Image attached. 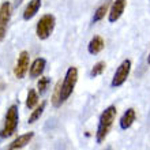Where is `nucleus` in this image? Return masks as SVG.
Wrapping results in <instances>:
<instances>
[{"instance_id": "obj_21", "label": "nucleus", "mask_w": 150, "mask_h": 150, "mask_svg": "<svg viewBox=\"0 0 150 150\" xmlns=\"http://www.w3.org/2000/svg\"><path fill=\"white\" fill-rule=\"evenodd\" d=\"M147 64L150 66V53H149V56H147Z\"/></svg>"}, {"instance_id": "obj_6", "label": "nucleus", "mask_w": 150, "mask_h": 150, "mask_svg": "<svg viewBox=\"0 0 150 150\" xmlns=\"http://www.w3.org/2000/svg\"><path fill=\"white\" fill-rule=\"evenodd\" d=\"M10 19H11V4L6 1L0 7V41H3L4 37H6Z\"/></svg>"}, {"instance_id": "obj_13", "label": "nucleus", "mask_w": 150, "mask_h": 150, "mask_svg": "<svg viewBox=\"0 0 150 150\" xmlns=\"http://www.w3.org/2000/svg\"><path fill=\"white\" fill-rule=\"evenodd\" d=\"M45 64H47V62H45V59H42V57H38V59L34 60L32 64V67H30V76H32V78L40 76V75L42 74L44 68H45Z\"/></svg>"}, {"instance_id": "obj_15", "label": "nucleus", "mask_w": 150, "mask_h": 150, "mask_svg": "<svg viewBox=\"0 0 150 150\" xmlns=\"http://www.w3.org/2000/svg\"><path fill=\"white\" fill-rule=\"evenodd\" d=\"M108 10H109V4H108V3L101 4V6H100V7L94 11V15H93L91 22H93V23H97L98 21H101L104 16H105V14L108 12Z\"/></svg>"}, {"instance_id": "obj_3", "label": "nucleus", "mask_w": 150, "mask_h": 150, "mask_svg": "<svg viewBox=\"0 0 150 150\" xmlns=\"http://www.w3.org/2000/svg\"><path fill=\"white\" fill-rule=\"evenodd\" d=\"M55 23H56V19L52 14H45V15H42L40 18L38 22H37V26H36L37 37H38L40 40H47L48 37L52 34V32H53Z\"/></svg>"}, {"instance_id": "obj_19", "label": "nucleus", "mask_w": 150, "mask_h": 150, "mask_svg": "<svg viewBox=\"0 0 150 150\" xmlns=\"http://www.w3.org/2000/svg\"><path fill=\"white\" fill-rule=\"evenodd\" d=\"M49 83H51V78H48V76H44V78H40L38 83H37V87H38L40 94H44V93L47 91L48 86H49Z\"/></svg>"}, {"instance_id": "obj_16", "label": "nucleus", "mask_w": 150, "mask_h": 150, "mask_svg": "<svg viewBox=\"0 0 150 150\" xmlns=\"http://www.w3.org/2000/svg\"><path fill=\"white\" fill-rule=\"evenodd\" d=\"M37 104H38V94L36 93V90L30 89L28 91V97H26V107L29 109H33Z\"/></svg>"}, {"instance_id": "obj_23", "label": "nucleus", "mask_w": 150, "mask_h": 150, "mask_svg": "<svg viewBox=\"0 0 150 150\" xmlns=\"http://www.w3.org/2000/svg\"><path fill=\"white\" fill-rule=\"evenodd\" d=\"M149 115H150V112H149Z\"/></svg>"}, {"instance_id": "obj_22", "label": "nucleus", "mask_w": 150, "mask_h": 150, "mask_svg": "<svg viewBox=\"0 0 150 150\" xmlns=\"http://www.w3.org/2000/svg\"><path fill=\"white\" fill-rule=\"evenodd\" d=\"M105 150H113V149H112L111 146H108V147H107V149H105Z\"/></svg>"}, {"instance_id": "obj_12", "label": "nucleus", "mask_w": 150, "mask_h": 150, "mask_svg": "<svg viewBox=\"0 0 150 150\" xmlns=\"http://www.w3.org/2000/svg\"><path fill=\"white\" fill-rule=\"evenodd\" d=\"M104 45H105V42H104L103 37L94 36L90 40L89 45H87V51H89L90 55H97V53H100L104 49Z\"/></svg>"}, {"instance_id": "obj_10", "label": "nucleus", "mask_w": 150, "mask_h": 150, "mask_svg": "<svg viewBox=\"0 0 150 150\" xmlns=\"http://www.w3.org/2000/svg\"><path fill=\"white\" fill-rule=\"evenodd\" d=\"M33 137H34L33 132H28V134L21 135V137H18V138H16L15 141L7 147V150H19V149H22V147H25L30 141H32Z\"/></svg>"}, {"instance_id": "obj_5", "label": "nucleus", "mask_w": 150, "mask_h": 150, "mask_svg": "<svg viewBox=\"0 0 150 150\" xmlns=\"http://www.w3.org/2000/svg\"><path fill=\"white\" fill-rule=\"evenodd\" d=\"M130 71H131V62L130 60H124V62L117 67L116 72H115L113 78H112V82H111V86L112 87L122 86L123 83L127 81V78H128Z\"/></svg>"}, {"instance_id": "obj_2", "label": "nucleus", "mask_w": 150, "mask_h": 150, "mask_svg": "<svg viewBox=\"0 0 150 150\" xmlns=\"http://www.w3.org/2000/svg\"><path fill=\"white\" fill-rule=\"evenodd\" d=\"M19 123V113H18V107L16 105H11L8 108L7 113H6V120H4V126L0 131V138L6 139L8 137H11L16 131Z\"/></svg>"}, {"instance_id": "obj_11", "label": "nucleus", "mask_w": 150, "mask_h": 150, "mask_svg": "<svg viewBox=\"0 0 150 150\" xmlns=\"http://www.w3.org/2000/svg\"><path fill=\"white\" fill-rule=\"evenodd\" d=\"M40 7H41V0H30L29 4L26 6L23 11V19L25 21H30L33 16L38 12Z\"/></svg>"}, {"instance_id": "obj_14", "label": "nucleus", "mask_w": 150, "mask_h": 150, "mask_svg": "<svg viewBox=\"0 0 150 150\" xmlns=\"http://www.w3.org/2000/svg\"><path fill=\"white\" fill-rule=\"evenodd\" d=\"M62 81L56 83L55 90H53V94H52V105L56 108H59L62 105Z\"/></svg>"}, {"instance_id": "obj_4", "label": "nucleus", "mask_w": 150, "mask_h": 150, "mask_svg": "<svg viewBox=\"0 0 150 150\" xmlns=\"http://www.w3.org/2000/svg\"><path fill=\"white\" fill-rule=\"evenodd\" d=\"M76 81H78V70L75 67H70L66 72V78L62 82V103L67 101L68 97L72 94Z\"/></svg>"}, {"instance_id": "obj_18", "label": "nucleus", "mask_w": 150, "mask_h": 150, "mask_svg": "<svg viewBox=\"0 0 150 150\" xmlns=\"http://www.w3.org/2000/svg\"><path fill=\"white\" fill-rule=\"evenodd\" d=\"M104 70H105V62H98V63H96L94 66H93V68H91L90 76L91 78L98 76V75H101L104 72Z\"/></svg>"}, {"instance_id": "obj_9", "label": "nucleus", "mask_w": 150, "mask_h": 150, "mask_svg": "<svg viewBox=\"0 0 150 150\" xmlns=\"http://www.w3.org/2000/svg\"><path fill=\"white\" fill-rule=\"evenodd\" d=\"M135 119H137V113H135L134 108L127 109V111L124 112V115L122 116V119H120V122H119L120 128H122V130H127V128H130V127L134 124Z\"/></svg>"}, {"instance_id": "obj_20", "label": "nucleus", "mask_w": 150, "mask_h": 150, "mask_svg": "<svg viewBox=\"0 0 150 150\" xmlns=\"http://www.w3.org/2000/svg\"><path fill=\"white\" fill-rule=\"evenodd\" d=\"M22 1H23V0H14V6H15V7H18V6H21V4H22Z\"/></svg>"}, {"instance_id": "obj_1", "label": "nucleus", "mask_w": 150, "mask_h": 150, "mask_svg": "<svg viewBox=\"0 0 150 150\" xmlns=\"http://www.w3.org/2000/svg\"><path fill=\"white\" fill-rule=\"evenodd\" d=\"M116 113H117V111H116V107H113V105H109L108 108H105V111L101 113L97 132H96V139L98 143H103L108 137L112 126H113L115 119H116Z\"/></svg>"}, {"instance_id": "obj_7", "label": "nucleus", "mask_w": 150, "mask_h": 150, "mask_svg": "<svg viewBox=\"0 0 150 150\" xmlns=\"http://www.w3.org/2000/svg\"><path fill=\"white\" fill-rule=\"evenodd\" d=\"M29 53L26 51H22L19 53V57H18V62H16V66L14 68V75H15L18 79L25 78L26 72L29 71Z\"/></svg>"}, {"instance_id": "obj_8", "label": "nucleus", "mask_w": 150, "mask_h": 150, "mask_svg": "<svg viewBox=\"0 0 150 150\" xmlns=\"http://www.w3.org/2000/svg\"><path fill=\"white\" fill-rule=\"evenodd\" d=\"M126 4H127V0H115L113 3H112L111 8H109V12H108V19H109L111 23L120 19V16L124 12Z\"/></svg>"}, {"instance_id": "obj_17", "label": "nucleus", "mask_w": 150, "mask_h": 150, "mask_svg": "<svg viewBox=\"0 0 150 150\" xmlns=\"http://www.w3.org/2000/svg\"><path fill=\"white\" fill-rule=\"evenodd\" d=\"M45 105H47L45 103H41L40 104V107H37L36 109L33 111V113L30 115V117H29V124H33V123L37 122V120L41 117V115H42L44 109H45Z\"/></svg>"}]
</instances>
